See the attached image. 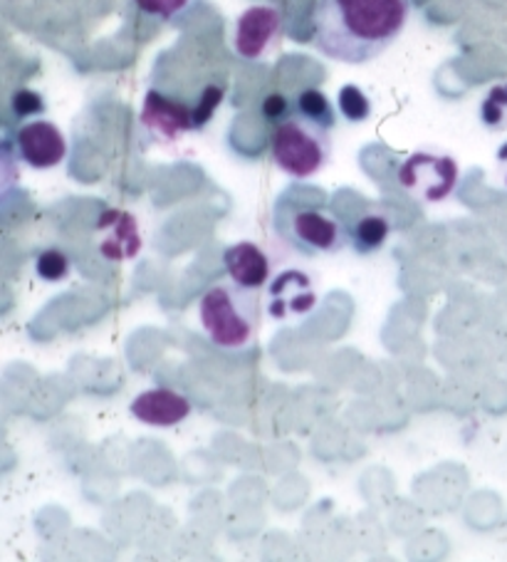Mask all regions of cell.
<instances>
[{"label": "cell", "mask_w": 507, "mask_h": 562, "mask_svg": "<svg viewBox=\"0 0 507 562\" xmlns=\"http://www.w3.org/2000/svg\"><path fill=\"white\" fill-rule=\"evenodd\" d=\"M412 0H315L312 45L329 60H376L404 33Z\"/></svg>", "instance_id": "obj_1"}, {"label": "cell", "mask_w": 507, "mask_h": 562, "mask_svg": "<svg viewBox=\"0 0 507 562\" xmlns=\"http://www.w3.org/2000/svg\"><path fill=\"white\" fill-rule=\"evenodd\" d=\"M199 319L213 345L243 350L256 340L262 323L260 293L233 280L211 285L199 303Z\"/></svg>", "instance_id": "obj_2"}, {"label": "cell", "mask_w": 507, "mask_h": 562, "mask_svg": "<svg viewBox=\"0 0 507 562\" xmlns=\"http://www.w3.org/2000/svg\"><path fill=\"white\" fill-rule=\"evenodd\" d=\"M275 234L300 256H335L349 246V228L325 206L292 201L290 191L275 206Z\"/></svg>", "instance_id": "obj_3"}, {"label": "cell", "mask_w": 507, "mask_h": 562, "mask_svg": "<svg viewBox=\"0 0 507 562\" xmlns=\"http://www.w3.org/2000/svg\"><path fill=\"white\" fill-rule=\"evenodd\" d=\"M327 127L292 112L270 134V154L275 167L297 181H307L327 167L331 137Z\"/></svg>", "instance_id": "obj_4"}, {"label": "cell", "mask_w": 507, "mask_h": 562, "mask_svg": "<svg viewBox=\"0 0 507 562\" xmlns=\"http://www.w3.org/2000/svg\"><path fill=\"white\" fill-rule=\"evenodd\" d=\"M458 181H461V167L446 151H414L398 167V183L421 203H441L451 199Z\"/></svg>", "instance_id": "obj_5"}, {"label": "cell", "mask_w": 507, "mask_h": 562, "mask_svg": "<svg viewBox=\"0 0 507 562\" xmlns=\"http://www.w3.org/2000/svg\"><path fill=\"white\" fill-rule=\"evenodd\" d=\"M282 35H285V15H282L278 5H250L236 18L233 50H236L240 60L260 63L280 45Z\"/></svg>", "instance_id": "obj_6"}, {"label": "cell", "mask_w": 507, "mask_h": 562, "mask_svg": "<svg viewBox=\"0 0 507 562\" xmlns=\"http://www.w3.org/2000/svg\"><path fill=\"white\" fill-rule=\"evenodd\" d=\"M319 305V290L307 270L285 268L270 280L266 293V310L272 319L290 323L315 313Z\"/></svg>", "instance_id": "obj_7"}, {"label": "cell", "mask_w": 507, "mask_h": 562, "mask_svg": "<svg viewBox=\"0 0 507 562\" xmlns=\"http://www.w3.org/2000/svg\"><path fill=\"white\" fill-rule=\"evenodd\" d=\"M139 124L146 137L156 144H177L187 134L196 132V117H193L191 106L159 90L146 92Z\"/></svg>", "instance_id": "obj_8"}, {"label": "cell", "mask_w": 507, "mask_h": 562, "mask_svg": "<svg viewBox=\"0 0 507 562\" xmlns=\"http://www.w3.org/2000/svg\"><path fill=\"white\" fill-rule=\"evenodd\" d=\"M144 238L139 218L124 209H104L97 221V250L104 260L124 263L142 254Z\"/></svg>", "instance_id": "obj_9"}, {"label": "cell", "mask_w": 507, "mask_h": 562, "mask_svg": "<svg viewBox=\"0 0 507 562\" xmlns=\"http://www.w3.org/2000/svg\"><path fill=\"white\" fill-rule=\"evenodd\" d=\"M15 149L27 167L45 171L55 169L67 159L65 132L50 120H33L15 134Z\"/></svg>", "instance_id": "obj_10"}, {"label": "cell", "mask_w": 507, "mask_h": 562, "mask_svg": "<svg viewBox=\"0 0 507 562\" xmlns=\"http://www.w3.org/2000/svg\"><path fill=\"white\" fill-rule=\"evenodd\" d=\"M129 412L136 422L169 429V426H179L189 419L191 402L179 392L166 390V386H154V390L134 396Z\"/></svg>", "instance_id": "obj_11"}, {"label": "cell", "mask_w": 507, "mask_h": 562, "mask_svg": "<svg viewBox=\"0 0 507 562\" xmlns=\"http://www.w3.org/2000/svg\"><path fill=\"white\" fill-rule=\"evenodd\" d=\"M223 266L226 273L243 288L260 290L272 280V260L266 254V248L252 244V240H240L223 250Z\"/></svg>", "instance_id": "obj_12"}, {"label": "cell", "mask_w": 507, "mask_h": 562, "mask_svg": "<svg viewBox=\"0 0 507 562\" xmlns=\"http://www.w3.org/2000/svg\"><path fill=\"white\" fill-rule=\"evenodd\" d=\"M392 234V223L384 213H367V216L357 218L349 226V246H352L359 256H372L382 250Z\"/></svg>", "instance_id": "obj_13"}, {"label": "cell", "mask_w": 507, "mask_h": 562, "mask_svg": "<svg viewBox=\"0 0 507 562\" xmlns=\"http://www.w3.org/2000/svg\"><path fill=\"white\" fill-rule=\"evenodd\" d=\"M295 112L302 114V117L322 124V127H327V130H331L337 124V112H335V106H331L329 97L322 90H315V87H309V90H302L297 94Z\"/></svg>", "instance_id": "obj_14"}, {"label": "cell", "mask_w": 507, "mask_h": 562, "mask_svg": "<svg viewBox=\"0 0 507 562\" xmlns=\"http://www.w3.org/2000/svg\"><path fill=\"white\" fill-rule=\"evenodd\" d=\"M481 122L491 132H507V80L493 85L481 102Z\"/></svg>", "instance_id": "obj_15"}, {"label": "cell", "mask_w": 507, "mask_h": 562, "mask_svg": "<svg viewBox=\"0 0 507 562\" xmlns=\"http://www.w3.org/2000/svg\"><path fill=\"white\" fill-rule=\"evenodd\" d=\"M337 106L339 114H342L347 122H367L369 114H372V102H369L362 87L357 85H345L342 90H339Z\"/></svg>", "instance_id": "obj_16"}, {"label": "cell", "mask_w": 507, "mask_h": 562, "mask_svg": "<svg viewBox=\"0 0 507 562\" xmlns=\"http://www.w3.org/2000/svg\"><path fill=\"white\" fill-rule=\"evenodd\" d=\"M35 273L45 283H63V280L70 278L72 273V263L63 250L57 248H47L41 256L35 258Z\"/></svg>", "instance_id": "obj_17"}, {"label": "cell", "mask_w": 507, "mask_h": 562, "mask_svg": "<svg viewBox=\"0 0 507 562\" xmlns=\"http://www.w3.org/2000/svg\"><path fill=\"white\" fill-rule=\"evenodd\" d=\"M11 106H13L15 117H21V120L37 117V114H45V110H47L43 94L35 90H15L11 97Z\"/></svg>", "instance_id": "obj_18"}, {"label": "cell", "mask_w": 507, "mask_h": 562, "mask_svg": "<svg viewBox=\"0 0 507 562\" xmlns=\"http://www.w3.org/2000/svg\"><path fill=\"white\" fill-rule=\"evenodd\" d=\"M134 3L146 15L161 18V21H171V18H177L187 11L191 0H134Z\"/></svg>", "instance_id": "obj_19"}, {"label": "cell", "mask_w": 507, "mask_h": 562, "mask_svg": "<svg viewBox=\"0 0 507 562\" xmlns=\"http://www.w3.org/2000/svg\"><path fill=\"white\" fill-rule=\"evenodd\" d=\"M221 100H223L221 87H209V90L203 92V100L199 102L196 110H193V117H196V130H201L203 124H206L213 117V112H216V106L221 104Z\"/></svg>", "instance_id": "obj_20"}, {"label": "cell", "mask_w": 507, "mask_h": 562, "mask_svg": "<svg viewBox=\"0 0 507 562\" xmlns=\"http://www.w3.org/2000/svg\"><path fill=\"white\" fill-rule=\"evenodd\" d=\"M262 114H266V120L270 122H282L285 117H290V102L285 94H268L266 102H262Z\"/></svg>", "instance_id": "obj_21"}, {"label": "cell", "mask_w": 507, "mask_h": 562, "mask_svg": "<svg viewBox=\"0 0 507 562\" xmlns=\"http://www.w3.org/2000/svg\"><path fill=\"white\" fill-rule=\"evenodd\" d=\"M495 167H497V173H500L503 187L507 189V142L500 144V149L495 154Z\"/></svg>", "instance_id": "obj_22"}]
</instances>
